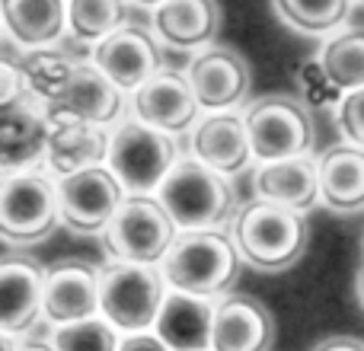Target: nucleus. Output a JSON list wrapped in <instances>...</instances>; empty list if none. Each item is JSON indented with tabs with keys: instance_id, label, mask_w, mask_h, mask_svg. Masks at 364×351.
<instances>
[{
	"instance_id": "b1692460",
	"label": "nucleus",
	"mask_w": 364,
	"mask_h": 351,
	"mask_svg": "<svg viewBox=\"0 0 364 351\" xmlns=\"http://www.w3.org/2000/svg\"><path fill=\"white\" fill-rule=\"evenodd\" d=\"M256 192L259 198L284 205L291 211H307L320 201V179H316V160L310 157H291L278 163H262L256 173Z\"/></svg>"
},
{
	"instance_id": "2eb2a0df",
	"label": "nucleus",
	"mask_w": 364,
	"mask_h": 351,
	"mask_svg": "<svg viewBox=\"0 0 364 351\" xmlns=\"http://www.w3.org/2000/svg\"><path fill=\"white\" fill-rule=\"evenodd\" d=\"M48 144V115L45 102L26 96L16 106L0 109V173L38 170Z\"/></svg>"
},
{
	"instance_id": "7ed1b4c3",
	"label": "nucleus",
	"mask_w": 364,
	"mask_h": 351,
	"mask_svg": "<svg viewBox=\"0 0 364 351\" xmlns=\"http://www.w3.org/2000/svg\"><path fill=\"white\" fill-rule=\"evenodd\" d=\"M154 198L173 217L176 230H218L233 214V185L195 157L176 160Z\"/></svg>"
},
{
	"instance_id": "4be33fe9",
	"label": "nucleus",
	"mask_w": 364,
	"mask_h": 351,
	"mask_svg": "<svg viewBox=\"0 0 364 351\" xmlns=\"http://www.w3.org/2000/svg\"><path fill=\"white\" fill-rule=\"evenodd\" d=\"M211 323H214V303L205 297L179 294L166 291L157 313V339L170 351H208L211 348Z\"/></svg>"
},
{
	"instance_id": "f704fd0d",
	"label": "nucleus",
	"mask_w": 364,
	"mask_h": 351,
	"mask_svg": "<svg viewBox=\"0 0 364 351\" xmlns=\"http://www.w3.org/2000/svg\"><path fill=\"white\" fill-rule=\"evenodd\" d=\"M16 345H19V339H13V335L0 333V351H16Z\"/></svg>"
},
{
	"instance_id": "c85d7f7f",
	"label": "nucleus",
	"mask_w": 364,
	"mask_h": 351,
	"mask_svg": "<svg viewBox=\"0 0 364 351\" xmlns=\"http://www.w3.org/2000/svg\"><path fill=\"white\" fill-rule=\"evenodd\" d=\"M55 351H119V333L102 316L51 329Z\"/></svg>"
},
{
	"instance_id": "cd10ccee",
	"label": "nucleus",
	"mask_w": 364,
	"mask_h": 351,
	"mask_svg": "<svg viewBox=\"0 0 364 351\" xmlns=\"http://www.w3.org/2000/svg\"><path fill=\"white\" fill-rule=\"evenodd\" d=\"M16 64H19V74H23L26 93L48 102L55 96V90L68 80L70 70L80 61H74L70 55H64L58 48H36V51H19Z\"/></svg>"
},
{
	"instance_id": "c756f323",
	"label": "nucleus",
	"mask_w": 364,
	"mask_h": 351,
	"mask_svg": "<svg viewBox=\"0 0 364 351\" xmlns=\"http://www.w3.org/2000/svg\"><path fill=\"white\" fill-rule=\"evenodd\" d=\"M336 125H339L342 138L348 144L361 147L364 151V87L352 90L339 99V109H336Z\"/></svg>"
},
{
	"instance_id": "0eeeda50",
	"label": "nucleus",
	"mask_w": 364,
	"mask_h": 351,
	"mask_svg": "<svg viewBox=\"0 0 364 351\" xmlns=\"http://www.w3.org/2000/svg\"><path fill=\"white\" fill-rule=\"evenodd\" d=\"M164 297L166 281L157 265L109 262L100 269V316L115 333H147Z\"/></svg>"
},
{
	"instance_id": "7c9ffc66",
	"label": "nucleus",
	"mask_w": 364,
	"mask_h": 351,
	"mask_svg": "<svg viewBox=\"0 0 364 351\" xmlns=\"http://www.w3.org/2000/svg\"><path fill=\"white\" fill-rule=\"evenodd\" d=\"M26 83L23 74H19V64L16 58H4L0 55V109L6 106H16L19 99H26Z\"/></svg>"
},
{
	"instance_id": "393cba45",
	"label": "nucleus",
	"mask_w": 364,
	"mask_h": 351,
	"mask_svg": "<svg viewBox=\"0 0 364 351\" xmlns=\"http://www.w3.org/2000/svg\"><path fill=\"white\" fill-rule=\"evenodd\" d=\"M320 74L333 90L352 93L364 87V26H342L320 48Z\"/></svg>"
},
{
	"instance_id": "e433bc0d",
	"label": "nucleus",
	"mask_w": 364,
	"mask_h": 351,
	"mask_svg": "<svg viewBox=\"0 0 364 351\" xmlns=\"http://www.w3.org/2000/svg\"><path fill=\"white\" fill-rule=\"evenodd\" d=\"M358 297H361V303H364V269L358 271Z\"/></svg>"
},
{
	"instance_id": "f257e3e1",
	"label": "nucleus",
	"mask_w": 364,
	"mask_h": 351,
	"mask_svg": "<svg viewBox=\"0 0 364 351\" xmlns=\"http://www.w3.org/2000/svg\"><path fill=\"white\" fill-rule=\"evenodd\" d=\"M310 227L301 211L252 198L233 214L230 243L243 262L259 271H284L304 256Z\"/></svg>"
},
{
	"instance_id": "6e6552de",
	"label": "nucleus",
	"mask_w": 364,
	"mask_h": 351,
	"mask_svg": "<svg viewBox=\"0 0 364 351\" xmlns=\"http://www.w3.org/2000/svg\"><path fill=\"white\" fill-rule=\"evenodd\" d=\"M243 125L250 151L259 163L307 157L314 147V119L307 106L288 93H272L256 99L243 112Z\"/></svg>"
},
{
	"instance_id": "dca6fc26",
	"label": "nucleus",
	"mask_w": 364,
	"mask_h": 351,
	"mask_svg": "<svg viewBox=\"0 0 364 351\" xmlns=\"http://www.w3.org/2000/svg\"><path fill=\"white\" fill-rule=\"evenodd\" d=\"M42 323V265L26 256L0 259V333L23 339Z\"/></svg>"
},
{
	"instance_id": "ea45409f",
	"label": "nucleus",
	"mask_w": 364,
	"mask_h": 351,
	"mask_svg": "<svg viewBox=\"0 0 364 351\" xmlns=\"http://www.w3.org/2000/svg\"><path fill=\"white\" fill-rule=\"evenodd\" d=\"M358 4H364V0H358Z\"/></svg>"
},
{
	"instance_id": "9d476101",
	"label": "nucleus",
	"mask_w": 364,
	"mask_h": 351,
	"mask_svg": "<svg viewBox=\"0 0 364 351\" xmlns=\"http://www.w3.org/2000/svg\"><path fill=\"white\" fill-rule=\"evenodd\" d=\"M100 316V269L87 259H58L42 269V320L51 329Z\"/></svg>"
},
{
	"instance_id": "5701e85b",
	"label": "nucleus",
	"mask_w": 364,
	"mask_h": 351,
	"mask_svg": "<svg viewBox=\"0 0 364 351\" xmlns=\"http://www.w3.org/2000/svg\"><path fill=\"white\" fill-rule=\"evenodd\" d=\"M320 201L339 214L364 211V151L355 144H336L316 160Z\"/></svg>"
},
{
	"instance_id": "58836bf2",
	"label": "nucleus",
	"mask_w": 364,
	"mask_h": 351,
	"mask_svg": "<svg viewBox=\"0 0 364 351\" xmlns=\"http://www.w3.org/2000/svg\"><path fill=\"white\" fill-rule=\"evenodd\" d=\"M0 36H4V29H0Z\"/></svg>"
},
{
	"instance_id": "4c0bfd02",
	"label": "nucleus",
	"mask_w": 364,
	"mask_h": 351,
	"mask_svg": "<svg viewBox=\"0 0 364 351\" xmlns=\"http://www.w3.org/2000/svg\"><path fill=\"white\" fill-rule=\"evenodd\" d=\"M361 249H364V239H361Z\"/></svg>"
},
{
	"instance_id": "20e7f679",
	"label": "nucleus",
	"mask_w": 364,
	"mask_h": 351,
	"mask_svg": "<svg viewBox=\"0 0 364 351\" xmlns=\"http://www.w3.org/2000/svg\"><path fill=\"white\" fill-rule=\"evenodd\" d=\"M61 227L55 176L45 166L0 173V243L36 246Z\"/></svg>"
},
{
	"instance_id": "72a5a7b5",
	"label": "nucleus",
	"mask_w": 364,
	"mask_h": 351,
	"mask_svg": "<svg viewBox=\"0 0 364 351\" xmlns=\"http://www.w3.org/2000/svg\"><path fill=\"white\" fill-rule=\"evenodd\" d=\"M16 351H55V345H51V339H19Z\"/></svg>"
},
{
	"instance_id": "f8f14e48",
	"label": "nucleus",
	"mask_w": 364,
	"mask_h": 351,
	"mask_svg": "<svg viewBox=\"0 0 364 351\" xmlns=\"http://www.w3.org/2000/svg\"><path fill=\"white\" fill-rule=\"evenodd\" d=\"M90 64L122 93H134L141 83L151 80L164 68V55H160V42L144 26L125 23L112 36L93 45Z\"/></svg>"
},
{
	"instance_id": "c9c22d12",
	"label": "nucleus",
	"mask_w": 364,
	"mask_h": 351,
	"mask_svg": "<svg viewBox=\"0 0 364 351\" xmlns=\"http://www.w3.org/2000/svg\"><path fill=\"white\" fill-rule=\"evenodd\" d=\"M132 4H138V6H147V10H157L164 0H132Z\"/></svg>"
},
{
	"instance_id": "423d86ee",
	"label": "nucleus",
	"mask_w": 364,
	"mask_h": 351,
	"mask_svg": "<svg viewBox=\"0 0 364 351\" xmlns=\"http://www.w3.org/2000/svg\"><path fill=\"white\" fill-rule=\"evenodd\" d=\"M176 233L173 217L154 195H125L102 230V246L112 262L160 265Z\"/></svg>"
},
{
	"instance_id": "4468645a",
	"label": "nucleus",
	"mask_w": 364,
	"mask_h": 351,
	"mask_svg": "<svg viewBox=\"0 0 364 351\" xmlns=\"http://www.w3.org/2000/svg\"><path fill=\"white\" fill-rule=\"evenodd\" d=\"M132 112L138 122L176 138V134L195 128L201 109L195 102L186 74L160 68L151 80H144L132 93Z\"/></svg>"
},
{
	"instance_id": "ddd939ff",
	"label": "nucleus",
	"mask_w": 364,
	"mask_h": 351,
	"mask_svg": "<svg viewBox=\"0 0 364 351\" xmlns=\"http://www.w3.org/2000/svg\"><path fill=\"white\" fill-rule=\"evenodd\" d=\"M186 80L198 109L208 112H233V106H240L250 93V68L237 51L224 45L201 48L188 61Z\"/></svg>"
},
{
	"instance_id": "f03ea898",
	"label": "nucleus",
	"mask_w": 364,
	"mask_h": 351,
	"mask_svg": "<svg viewBox=\"0 0 364 351\" xmlns=\"http://www.w3.org/2000/svg\"><path fill=\"white\" fill-rule=\"evenodd\" d=\"M166 288L192 297H220L240 275V256L220 230H182L160 262Z\"/></svg>"
},
{
	"instance_id": "412c9836",
	"label": "nucleus",
	"mask_w": 364,
	"mask_h": 351,
	"mask_svg": "<svg viewBox=\"0 0 364 351\" xmlns=\"http://www.w3.org/2000/svg\"><path fill=\"white\" fill-rule=\"evenodd\" d=\"M154 38L173 48H208L220 29L218 0H164L151 16Z\"/></svg>"
},
{
	"instance_id": "473e14b6",
	"label": "nucleus",
	"mask_w": 364,
	"mask_h": 351,
	"mask_svg": "<svg viewBox=\"0 0 364 351\" xmlns=\"http://www.w3.org/2000/svg\"><path fill=\"white\" fill-rule=\"evenodd\" d=\"M314 351H364V342L352 339V335H333V339L320 342Z\"/></svg>"
},
{
	"instance_id": "6ab92c4d",
	"label": "nucleus",
	"mask_w": 364,
	"mask_h": 351,
	"mask_svg": "<svg viewBox=\"0 0 364 351\" xmlns=\"http://www.w3.org/2000/svg\"><path fill=\"white\" fill-rule=\"evenodd\" d=\"M192 157L220 176L246 170V163L252 160V151H250V138H246L243 115L208 112L201 122H195Z\"/></svg>"
},
{
	"instance_id": "2f4dec72",
	"label": "nucleus",
	"mask_w": 364,
	"mask_h": 351,
	"mask_svg": "<svg viewBox=\"0 0 364 351\" xmlns=\"http://www.w3.org/2000/svg\"><path fill=\"white\" fill-rule=\"evenodd\" d=\"M119 351H170L154 333H128L119 339Z\"/></svg>"
},
{
	"instance_id": "39448f33",
	"label": "nucleus",
	"mask_w": 364,
	"mask_h": 351,
	"mask_svg": "<svg viewBox=\"0 0 364 351\" xmlns=\"http://www.w3.org/2000/svg\"><path fill=\"white\" fill-rule=\"evenodd\" d=\"M176 138L138 119L115 122L109 131L106 166L125 188V195H154L166 173L176 166Z\"/></svg>"
},
{
	"instance_id": "bb28decb",
	"label": "nucleus",
	"mask_w": 364,
	"mask_h": 351,
	"mask_svg": "<svg viewBox=\"0 0 364 351\" xmlns=\"http://www.w3.org/2000/svg\"><path fill=\"white\" fill-rule=\"evenodd\" d=\"M272 6L301 36H333L346 26L352 0H272Z\"/></svg>"
},
{
	"instance_id": "9b49d317",
	"label": "nucleus",
	"mask_w": 364,
	"mask_h": 351,
	"mask_svg": "<svg viewBox=\"0 0 364 351\" xmlns=\"http://www.w3.org/2000/svg\"><path fill=\"white\" fill-rule=\"evenodd\" d=\"M125 93L106 80L90 61H80L70 77L45 102L48 122H87V125L109 128L122 119Z\"/></svg>"
},
{
	"instance_id": "a211bd4d",
	"label": "nucleus",
	"mask_w": 364,
	"mask_h": 351,
	"mask_svg": "<svg viewBox=\"0 0 364 351\" xmlns=\"http://www.w3.org/2000/svg\"><path fill=\"white\" fill-rule=\"evenodd\" d=\"M0 29L19 51L55 48L68 36V0H0Z\"/></svg>"
},
{
	"instance_id": "f3484780",
	"label": "nucleus",
	"mask_w": 364,
	"mask_h": 351,
	"mask_svg": "<svg viewBox=\"0 0 364 351\" xmlns=\"http://www.w3.org/2000/svg\"><path fill=\"white\" fill-rule=\"evenodd\" d=\"M275 323L265 303L256 297H224L214 307L211 351H269Z\"/></svg>"
},
{
	"instance_id": "aec40b11",
	"label": "nucleus",
	"mask_w": 364,
	"mask_h": 351,
	"mask_svg": "<svg viewBox=\"0 0 364 351\" xmlns=\"http://www.w3.org/2000/svg\"><path fill=\"white\" fill-rule=\"evenodd\" d=\"M109 153V131L87 122H48L45 170L51 176H70L77 170L102 166Z\"/></svg>"
},
{
	"instance_id": "1a4fd4ad",
	"label": "nucleus",
	"mask_w": 364,
	"mask_h": 351,
	"mask_svg": "<svg viewBox=\"0 0 364 351\" xmlns=\"http://www.w3.org/2000/svg\"><path fill=\"white\" fill-rule=\"evenodd\" d=\"M58 217L77 237H96L106 230L115 207L125 198V188L119 185L109 166H90L70 176H58Z\"/></svg>"
},
{
	"instance_id": "a878e982",
	"label": "nucleus",
	"mask_w": 364,
	"mask_h": 351,
	"mask_svg": "<svg viewBox=\"0 0 364 351\" xmlns=\"http://www.w3.org/2000/svg\"><path fill=\"white\" fill-rule=\"evenodd\" d=\"M128 23V0H68V36L96 45Z\"/></svg>"
}]
</instances>
